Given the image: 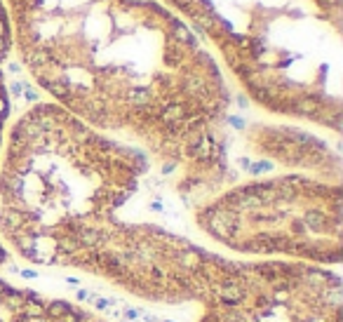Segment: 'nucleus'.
<instances>
[{
    "instance_id": "1",
    "label": "nucleus",
    "mask_w": 343,
    "mask_h": 322,
    "mask_svg": "<svg viewBox=\"0 0 343 322\" xmlns=\"http://www.w3.org/2000/svg\"><path fill=\"white\" fill-rule=\"evenodd\" d=\"M141 155L43 104L19 120L0 172V233L36 266L71 268L134 195Z\"/></svg>"
},
{
    "instance_id": "2",
    "label": "nucleus",
    "mask_w": 343,
    "mask_h": 322,
    "mask_svg": "<svg viewBox=\"0 0 343 322\" xmlns=\"http://www.w3.org/2000/svg\"><path fill=\"white\" fill-rule=\"evenodd\" d=\"M205 235L249 259L341 263V188L306 177H278L233 188L200 207Z\"/></svg>"
},
{
    "instance_id": "3",
    "label": "nucleus",
    "mask_w": 343,
    "mask_h": 322,
    "mask_svg": "<svg viewBox=\"0 0 343 322\" xmlns=\"http://www.w3.org/2000/svg\"><path fill=\"white\" fill-rule=\"evenodd\" d=\"M343 282L325 266L249 259L242 282L202 306L198 322H343Z\"/></svg>"
},
{
    "instance_id": "4",
    "label": "nucleus",
    "mask_w": 343,
    "mask_h": 322,
    "mask_svg": "<svg viewBox=\"0 0 343 322\" xmlns=\"http://www.w3.org/2000/svg\"><path fill=\"white\" fill-rule=\"evenodd\" d=\"M0 322H106L66 299L17 287L0 277Z\"/></svg>"
},
{
    "instance_id": "5",
    "label": "nucleus",
    "mask_w": 343,
    "mask_h": 322,
    "mask_svg": "<svg viewBox=\"0 0 343 322\" xmlns=\"http://www.w3.org/2000/svg\"><path fill=\"white\" fill-rule=\"evenodd\" d=\"M254 146L261 153L271 155L275 160L291 165V167H306L322 174L339 177V162L332 158L325 143L310 139L308 134L289 127H256L252 134Z\"/></svg>"
}]
</instances>
